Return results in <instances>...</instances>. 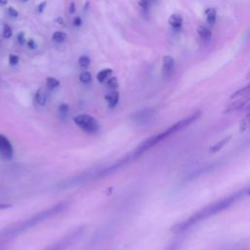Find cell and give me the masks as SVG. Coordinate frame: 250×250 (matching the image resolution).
<instances>
[{
	"label": "cell",
	"instance_id": "obj_1",
	"mask_svg": "<svg viewBox=\"0 0 250 250\" xmlns=\"http://www.w3.org/2000/svg\"><path fill=\"white\" fill-rule=\"evenodd\" d=\"M250 194V187L241 188L224 198H221L217 201H214L201 209L197 210L193 214H191L189 217L185 219L182 222L177 223L171 228V230L175 233H181L186 231L187 229L192 228L194 225L198 224L199 222L205 221L227 209H229L230 206L235 204L237 201H239L242 197L245 195Z\"/></svg>",
	"mask_w": 250,
	"mask_h": 250
},
{
	"label": "cell",
	"instance_id": "obj_2",
	"mask_svg": "<svg viewBox=\"0 0 250 250\" xmlns=\"http://www.w3.org/2000/svg\"><path fill=\"white\" fill-rule=\"evenodd\" d=\"M68 205V202L66 201H62L52 207H49L47 209H45L44 211H41L33 216H31L30 218H28L27 220H24L22 222H19L17 224H14L13 226L3 229L2 231H0V242H6L11 240L13 237L28 230L29 229L43 223L44 221L56 217L59 214L62 213L66 207Z\"/></svg>",
	"mask_w": 250,
	"mask_h": 250
},
{
	"label": "cell",
	"instance_id": "obj_3",
	"mask_svg": "<svg viewBox=\"0 0 250 250\" xmlns=\"http://www.w3.org/2000/svg\"><path fill=\"white\" fill-rule=\"evenodd\" d=\"M201 112L200 111H195L193 113H191L190 115L177 121L176 123H174L173 125H171L170 127H168L167 129H165L164 131H162L159 134H155L153 136H150L149 138H147L146 140H145L143 143H141L139 145V146L137 147V149L135 150V155H140L142 153H144L145 151H146L147 149L153 147L154 146H156L157 144L161 143L162 141L166 140L167 138L171 137L172 135L176 134L177 132L185 129L186 127L189 126L191 123H193L194 121H196L198 119V117L200 116Z\"/></svg>",
	"mask_w": 250,
	"mask_h": 250
},
{
	"label": "cell",
	"instance_id": "obj_4",
	"mask_svg": "<svg viewBox=\"0 0 250 250\" xmlns=\"http://www.w3.org/2000/svg\"><path fill=\"white\" fill-rule=\"evenodd\" d=\"M230 100L232 102L228 105V108H226L227 112L238 110L244 104H246L250 101V82L244 87L235 91L230 96Z\"/></svg>",
	"mask_w": 250,
	"mask_h": 250
},
{
	"label": "cell",
	"instance_id": "obj_5",
	"mask_svg": "<svg viewBox=\"0 0 250 250\" xmlns=\"http://www.w3.org/2000/svg\"><path fill=\"white\" fill-rule=\"evenodd\" d=\"M74 123L84 132L87 134H97L100 129L101 125L99 121L89 114H79L74 117Z\"/></svg>",
	"mask_w": 250,
	"mask_h": 250
},
{
	"label": "cell",
	"instance_id": "obj_6",
	"mask_svg": "<svg viewBox=\"0 0 250 250\" xmlns=\"http://www.w3.org/2000/svg\"><path fill=\"white\" fill-rule=\"evenodd\" d=\"M83 232V228H78L72 231H70L68 234H66L64 237H62L60 241H58L57 243H55L54 245H52L51 247H49L46 250H64L65 248H67L76 238H78L80 236V234Z\"/></svg>",
	"mask_w": 250,
	"mask_h": 250
},
{
	"label": "cell",
	"instance_id": "obj_7",
	"mask_svg": "<svg viewBox=\"0 0 250 250\" xmlns=\"http://www.w3.org/2000/svg\"><path fill=\"white\" fill-rule=\"evenodd\" d=\"M155 116V110L152 108H144L136 112L133 116L132 119L135 123L139 125H146L150 123Z\"/></svg>",
	"mask_w": 250,
	"mask_h": 250
},
{
	"label": "cell",
	"instance_id": "obj_8",
	"mask_svg": "<svg viewBox=\"0 0 250 250\" xmlns=\"http://www.w3.org/2000/svg\"><path fill=\"white\" fill-rule=\"evenodd\" d=\"M0 156L5 160H11L14 156L13 145L2 134H0Z\"/></svg>",
	"mask_w": 250,
	"mask_h": 250
},
{
	"label": "cell",
	"instance_id": "obj_9",
	"mask_svg": "<svg viewBox=\"0 0 250 250\" xmlns=\"http://www.w3.org/2000/svg\"><path fill=\"white\" fill-rule=\"evenodd\" d=\"M175 71V62L174 59L170 56H165L163 58L162 64V76L165 79H170Z\"/></svg>",
	"mask_w": 250,
	"mask_h": 250
},
{
	"label": "cell",
	"instance_id": "obj_10",
	"mask_svg": "<svg viewBox=\"0 0 250 250\" xmlns=\"http://www.w3.org/2000/svg\"><path fill=\"white\" fill-rule=\"evenodd\" d=\"M104 99L105 101L107 102V104L109 107H114L117 103H118V100H119V94L116 90H111L109 93H107L105 96H104Z\"/></svg>",
	"mask_w": 250,
	"mask_h": 250
},
{
	"label": "cell",
	"instance_id": "obj_11",
	"mask_svg": "<svg viewBox=\"0 0 250 250\" xmlns=\"http://www.w3.org/2000/svg\"><path fill=\"white\" fill-rule=\"evenodd\" d=\"M47 99H48V94H47V90L43 87L39 88L35 94V101L36 103L43 106L46 104V102H47Z\"/></svg>",
	"mask_w": 250,
	"mask_h": 250
},
{
	"label": "cell",
	"instance_id": "obj_12",
	"mask_svg": "<svg viewBox=\"0 0 250 250\" xmlns=\"http://www.w3.org/2000/svg\"><path fill=\"white\" fill-rule=\"evenodd\" d=\"M230 139H231V136H230V135H229V136L223 138L221 141H219V142H217L215 145H213V146L209 148V151L212 152V153H215V152L220 151V150L230 141Z\"/></svg>",
	"mask_w": 250,
	"mask_h": 250
},
{
	"label": "cell",
	"instance_id": "obj_13",
	"mask_svg": "<svg viewBox=\"0 0 250 250\" xmlns=\"http://www.w3.org/2000/svg\"><path fill=\"white\" fill-rule=\"evenodd\" d=\"M169 23H170V25H171L174 29H176V30L180 29L181 26H182V24H183V18H182V16H180V15H178V14L172 15V16L169 18Z\"/></svg>",
	"mask_w": 250,
	"mask_h": 250
},
{
	"label": "cell",
	"instance_id": "obj_14",
	"mask_svg": "<svg viewBox=\"0 0 250 250\" xmlns=\"http://www.w3.org/2000/svg\"><path fill=\"white\" fill-rule=\"evenodd\" d=\"M112 69L111 68H104L97 74V79L100 83H104L108 79V77L111 75Z\"/></svg>",
	"mask_w": 250,
	"mask_h": 250
},
{
	"label": "cell",
	"instance_id": "obj_15",
	"mask_svg": "<svg viewBox=\"0 0 250 250\" xmlns=\"http://www.w3.org/2000/svg\"><path fill=\"white\" fill-rule=\"evenodd\" d=\"M197 31H198L199 37H200L203 41H209V40L211 39L212 33H211L210 29L207 28L206 26H200Z\"/></svg>",
	"mask_w": 250,
	"mask_h": 250
},
{
	"label": "cell",
	"instance_id": "obj_16",
	"mask_svg": "<svg viewBox=\"0 0 250 250\" xmlns=\"http://www.w3.org/2000/svg\"><path fill=\"white\" fill-rule=\"evenodd\" d=\"M66 33L62 32V31H55L52 35V39L54 42L56 43H62L65 41L66 39Z\"/></svg>",
	"mask_w": 250,
	"mask_h": 250
},
{
	"label": "cell",
	"instance_id": "obj_17",
	"mask_svg": "<svg viewBox=\"0 0 250 250\" xmlns=\"http://www.w3.org/2000/svg\"><path fill=\"white\" fill-rule=\"evenodd\" d=\"M249 129H250V108H249V112L241 120V123H240V131H246Z\"/></svg>",
	"mask_w": 250,
	"mask_h": 250
},
{
	"label": "cell",
	"instance_id": "obj_18",
	"mask_svg": "<svg viewBox=\"0 0 250 250\" xmlns=\"http://www.w3.org/2000/svg\"><path fill=\"white\" fill-rule=\"evenodd\" d=\"M46 84H47V87L50 90H53V89H56L60 86V81L55 77H47Z\"/></svg>",
	"mask_w": 250,
	"mask_h": 250
},
{
	"label": "cell",
	"instance_id": "obj_19",
	"mask_svg": "<svg viewBox=\"0 0 250 250\" xmlns=\"http://www.w3.org/2000/svg\"><path fill=\"white\" fill-rule=\"evenodd\" d=\"M59 114H60V117L63 120L67 117V114H68V105L66 104H62L60 106H59Z\"/></svg>",
	"mask_w": 250,
	"mask_h": 250
},
{
	"label": "cell",
	"instance_id": "obj_20",
	"mask_svg": "<svg viewBox=\"0 0 250 250\" xmlns=\"http://www.w3.org/2000/svg\"><path fill=\"white\" fill-rule=\"evenodd\" d=\"M90 62H91L90 58L87 57V56H85V55L80 56V57L78 58V63H79V65H80L81 67H83V68H87V67L90 65Z\"/></svg>",
	"mask_w": 250,
	"mask_h": 250
},
{
	"label": "cell",
	"instance_id": "obj_21",
	"mask_svg": "<svg viewBox=\"0 0 250 250\" xmlns=\"http://www.w3.org/2000/svg\"><path fill=\"white\" fill-rule=\"evenodd\" d=\"M79 80H80L82 83H84V84H88V83H90L91 80H92V75H91L90 72L84 71V72L80 73V75H79Z\"/></svg>",
	"mask_w": 250,
	"mask_h": 250
},
{
	"label": "cell",
	"instance_id": "obj_22",
	"mask_svg": "<svg viewBox=\"0 0 250 250\" xmlns=\"http://www.w3.org/2000/svg\"><path fill=\"white\" fill-rule=\"evenodd\" d=\"M216 21V11L214 9H209L207 11V21L210 24H214Z\"/></svg>",
	"mask_w": 250,
	"mask_h": 250
},
{
	"label": "cell",
	"instance_id": "obj_23",
	"mask_svg": "<svg viewBox=\"0 0 250 250\" xmlns=\"http://www.w3.org/2000/svg\"><path fill=\"white\" fill-rule=\"evenodd\" d=\"M106 85L109 89L111 90H115L117 87H118V82H117V79L116 77H110L106 80Z\"/></svg>",
	"mask_w": 250,
	"mask_h": 250
},
{
	"label": "cell",
	"instance_id": "obj_24",
	"mask_svg": "<svg viewBox=\"0 0 250 250\" xmlns=\"http://www.w3.org/2000/svg\"><path fill=\"white\" fill-rule=\"evenodd\" d=\"M12 28L10 27V25L8 23H4L3 24V36L6 39H9L12 36Z\"/></svg>",
	"mask_w": 250,
	"mask_h": 250
},
{
	"label": "cell",
	"instance_id": "obj_25",
	"mask_svg": "<svg viewBox=\"0 0 250 250\" xmlns=\"http://www.w3.org/2000/svg\"><path fill=\"white\" fill-rule=\"evenodd\" d=\"M19 57L17 56V55H14V54H12V55H10L9 56V63L11 64V65H16L18 62H19Z\"/></svg>",
	"mask_w": 250,
	"mask_h": 250
},
{
	"label": "cell",
	"instance_id": "obj_26",
	"mask_svg": "<svg viewBox=\"0 0 250 250\" xmlns=\"http://www.w3.org/2000/svg\"><path fill=\"white\" fill-rule=\"evenodd\" d=\"M17 40H18V42H19L21 45H22V44L25 42L24 33H23L22 31H21V32L18 33V35H17Z\"/></svg>",
	"mask_w": 250,
	"mask_h": 250
},
{
	"label": "cell",
	"instance_id": "obj_27",
	"mask_svg": "<svg viewBox=\"0 0 250 250\" xmlns=\"http://www.w3.org/2000/svg\"><path fill=\"white\" fill-rule=\"evenodd\" d=\"M8 14H9V16H11L13 18H17L19 16L18 11L14 7H9L8 8Z\"/></svg>",
	"mask_w": 250,
	"mask_h": 250
},
{
	"label": "cell",
	"instance_id": "obj_28",
	"mask_svg": "<svg viewBox=\"0 0 250 250\" xmlns=\"http://www.w3.org/2000/svg\"><path fill=\"white\" fill-rule=\"evenodd\" d=\"M26 45H27V47H28L29 49H31V50L36 49V47H37V45H36V43H35V41H34L33 39H28V40L26 41Z\"/></svg>",
	"mask_w": 250,
	"mask_h": 250
},
{
	"label": "cell",
	"instance_id": "obj_29",
	"mask_svg": "<svg viewBox=\"0 0 250 250\" xmlns=\"http://www.w3.org/2000/svg\"><path fill=\"white\" fill-rule=\"evenodd\" d=\"M73 25L74 26H80L81 24H82V20H81V18L80 17H75L74 19H73Z\"/></svg>",
	"mask_w": 250,
	"mask_h": 250
},
{
	"label": "cell",
	"instance_id": "obj_30",
	"mask_svg": "<svg viewBox=\"0 0 250 250\" xmlns=\"http://www.w3.org/2000/svg\"><path fill=\"white\" fill-rule=\"evenodd\" d=\"M139 5H140L143 9H147L149 3H148V0H140Z\"/></svg>",
	"mask_w": 250,
	"mask_h": 250
},
{
	"label": "cell",
	"instance_id": "obj_31",
	"mask_svg": "<svg viewBox=\"0 0 250 250\" xmlns=\"http://www.w3.org/2000/svg\"><path fill=\"white\" fill-rule=\"evenodd\" d=\"M46 4H47V2H46V1L41 2V3L38 5V7H37V11H38L39 13H42V12L44 11L45 7H46Z\"/></svg>",
	"mask_w": 250,
	"mask_h": 250
},
{
	"label": "cell",
	"instance_id": "obj_32",
	"mask_svg": "<svg viewBox=\"0 0 250 250\" xmlns=\"http://www.w3.org/2000/svg\"><path fill=\"white\" fill-rule=\"evenodd\" d=\"M75 3L74 2H71L70 3V5H69V13L70 14H74V12H75Z\"/></svg>",
	"mask_w": 250,
	"mask_h": 250
},
{
	"label": "cell",
	"instance_id": "obj_33",
	"mask_svg": "<svg viewBox=\"0 0 250 250\" xmlns=\"http://www.w3.org/2000/svg\"><path fill=\"white\" fill-rule=\"evenodd\" d=\"M167 250H177V245H171Z\"/></svg>",
	"mask_w": 250,
	"mask_h": 250
},
{
	"label": "cell",
	"instance_id": "obj_34",
	"mask_svg": "<svg viewBox=\"0 0 250 250\" xmlns=\"http://www.w3.org/2000/svg\"><path fill=\"white\" fill-rule=\"evenodd\" d=\"M57 21L60 22V24H63V21H62V19L61 17H59V18L57 19Z\"/></svg>",
	"mask_w": 250,
	"mask_h": 250
},
{
	"label": "cell",
	"instance_id": "obj_35",
	"mask_svg": "<svg viewBox=\"0 0 250 250\" xmlns=\"http://www.w3.org/2000/svg\"><path fill=\"white\" fill-rule=\"evenodd\" d=\"M7 2H8V0H0V5L4 6L7 4Z\"/></svg>",
	"mask_w": 250,
	"mask_h": 250
},
{
	"label": "cell",
	"instance_id": "obj_36",
	"mask_svg": "<svg viewBox=\"0 0 250 250\" xmlns=\"http://www.w3.org/2000/svg\"><path fill=\"white\" fill-rule=\"evenodd\" d=\"M8 206H10V205H6V204H0V210H1V209H4V208H7Z\"/></svg>",
	"mask_w": 250,
	"mask_h": 250
},
{
	"label": "cell",
	"instance_id": "obj_37",
	"mask_svg": "<svg viewBox=\"0 0 250 250\" xmlns=\"http://www.w3.org/2000/svg\"><path fill=\"white\" fill-rule=\"evenodd\" d=\"M248 77H249V78H250V71H249V72H248Z\"/></svg>",
	"mask_w": 250,
	"mask_h": 250
},
{
	"label": "cell",
	"instance_id": "obj_38",
	"mask_svg": "<svg viewBox=\"0 0 250 250\" xmlns=\"http://www.w3.org/2000/svg\"><path fill=\"white\" fill-rule=\"evenodd\" d=\"M22 2H26V1H28V0H21Z\"/></svg>",
	"mask_w": 250,
	"mask_h": 250
}]
</instances>
